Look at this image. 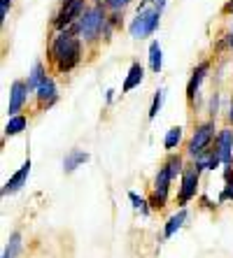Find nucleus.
<instances>
[{
    "label": "nucleus",
    "instance_id": "obj_17",
    "mask_svg": "<svg viewBox=\"0 0 233 258\" xmlns=\"http://www.w3.org/2000/svg\"><path fill=\"white\" fill-rule=\"evenodd\" d=\"M26 126H28V119L24 114H17V116H10V121L5 123V138H14L19 133H24Z\"/></svg>",
    "mask_w": 233,
    "mask_h": 258
},
{
    "label": "nucleus",
    "instance_id": "obj_8",
    "mask_svg": "<svg viewBox=\"0 0 233 258\" xmlns=\"http://www.w3.org/2000/svg\"><path fill=\"white\" fill-rule=\"evenodd\" d=\"M215 149H217V154H219L221 163H224V165H231L233 163V128H224V131L217 133Z\"/></svg>",
    "mask_w": 233,
    "mask_h": 258
},
{
    "label": "nucleus",
    "instance_id": "obj_25",
    "mask_svg": "<svg viewBox=\"0 0 233 258\" xmlns=\"http://www.w3.org/2000/svg\"><path fill=\"white\" fill-rule=\"evenodd\" d=\"M224 200H233V177L226 181V186H224V191L219 196V203H224Z\"/></svg>",
    "mask_w": 233,
    "mask_h": 258
},
{
    "label": "nucleus",
    "instance_id": "obj_7",
    "mask_svg": "<svg viewBox=\"0 0 233 258\" xmlns=\"http://www.w3.org/2000/svg\"><path fill=\"white\" fill-rule=\"evenodd\" d=\"M28 93H30V89L26 82H21V79L12 82V86H10V102H7V114L17 116L24 109L26 100H28Z\"/></svg>",
    "mask_w": 233,
    "mask_h": 258
},
{
    "label": "nucleus",
    "instance_id": "obj_26",
    "mask_svg": "<svg viewBox=\"0 0 233 258\" xmlns=\"http://www.w3.org/2000/svg\"><path fill=\"white\" fill-rule=\"evenodd\" d=\"M217 109H219V93L210 98V119H215L217 116Z\"/></svg>",
    "mask_w": 233,
    "mask_h": 258
},
{
    "label": "nucleus",
    "instance_id": "obj_20",
    "mask_svg": "<svg viewBox=\"0 0 233 258\" xmlns=\"http://www.w3.org/2000/svg\"><path fill=\"white\" fill-rule=\"evenodd\" d=\"M163 165H166V170L170 172V177H173V179H177V174L184 172V161H182V156L173 154V151H170V156L166 158V163H163Z\"/></svg>",
    "mask_w": 233,
    "mask_h": 258
},
{
    "label": "nucleus",
    "instance_id": "obj_3",
    "mask_svg": "<svg viewBox=\"0 0 233 258\" xmlns=\"http://www.w3.org/2000/svg\"><path fill=\"white\" fill-rule=\"evenodd\" d=\"M159 24H161V10L145 7V10H137V17L131 21L128 33H131L133 40H145V37H152L159 30Z\"/></svg>",
    "mask_w": 233,
    "mask_h": 258
},
{
    "label": "nucleus",
    "instance_id": "obj_13",
    "mask_svg": "<svg viewBox=\"0 0 233 258\" xmlns=\"http://www.w3.org/2000/svg\"><path fill=\"white\" fill-rule=\"evenodd\" d=\"M89 154L86 151H82V149H70L68 151V156L63 158V170L66 172H75V170L79 168V165H84V163L89 161Z\"/></svg>",
    "mask_w": 233,
    "mask_h": 258
},
{
    "label": "nucleus",
    "instance_id": "obj_6",
    "mask_svg": "<svg viewBox=\"0 0 233 258\" xmlns=\"http://www.w3.org/2000/svg\"><path fill=\"white\" fill-rule=\"evenodd\" d=\"M198 181H201V170H198L196 165L184 168V172H182V181H179V205H182V207H184L189 200L196 198Z\"/></svg>",
    "mask_w": 233,
    "mask_h": 258
},
{
    "label": "nucleus",
    "instance_id": "obj_21",
    "mask_svg": "<svg viewBox=\"0 0 233 258\" xmlns=\"http://www.w3.org/2000/svg\"><path fill=\"white\" fill-rule=\"evenodd\" d=\"M19 251H21V233H12L3 249V258H17Z\"/></svg>",
    "mask_w": 233,
    "mask_h": 258
},
{
    "label": "nucleus",
    "instance_id": "obj_29",
    "mask_svg": "<svg viewBox=\"0 0 233 258\" xmlns=\"http://www.w3.org/2000/svg\"><path fill=\"white\" fill-rule=\"evenodd\" d=\"M110 26H121V19H119V12H112V17H110Z\"/></svg>",
    "mask_w": 233,
    "mask_h": 258
},
{
    "label": "nucleus",
    "instance_id": "obj_9",
    "mask_svg": "<svg viewBox=\"0 0 233 258\" xmlns=\"http://www.w3.org/2000/svg\"><path fill=\"white\" fill-rule=\"evenodd\" d=\"M30 168H33V163H30V158L21 165V168L17 170V172L10 177V179L5 181V186H3V196H12V193L21 191V188L26 186V181H28V174H30Z\"/></svg>",
    "mask_w": 233,
    "mask_h": 258
},
{
    "label": "nucleus",
    "instance_id": "obj_24",
    "mask_svg": "<svg viewBox=\"0 0 233 258\" xmlns=\"http://www.w3.org/2000/svg\"><path fill=\"white\" fill-rule=\"evenodd\" d=\"M128 3H131V0H103V5L108 7L110 12H121Z\"/></svg>",
    "mask_w": 233,
    "mask_h": 258
},
{
    "label": "nucleus",
    "instance_id": "obj_27",
    "mask_svg": "<svg viewBox=\"0 0 233 258\" xmlns=\"http://www.w3.org/2000/svg\"><path fill=\"white\" fill-rule=\"evenodd\" d=\"M150 205H152V207H154V210H161V207H166V200H163L161 196H156V193H152Z\"/></svg>",
    "mask_w": 233,
    "mask_h": 258
},
{
    "label": "nucleus",
    "instance_id": "obj_5",
    "mask_svg": "<svg viewBox=\"0 0 233 258\" xmlns=\"http://www.w3.org/2000/svg\"><path fill=\"white\" fill-rule=\"evenodd\" d=\"M84 10H86V3H84V0H63L59 14L54 17V28L68 30L84 14Z\"/></svg>",
    "mask_w": 233,
    "mask_h": 258
},
{
    "label": "nucleus",
    "instance_id": "obj_22",
    "mask_svg": "<svg viewBox=\"0 0 233 258\" xmlns=\"http://www.w3.org/2000/svg\"><path fill=\"white\" fill-rule=\"evenodd\" d=\"M128 200H131L133 203V207H135V210H140V214L143 216H147L150 214V200H145L143 196H137V193H128Z\"/></svg>",
    "mask_w": 233,
    "mask_h": 258
},
{
    "label": "nucleus",
    "instance_id": "obj_19",
    "mask_svg": "<svg viewBox=\"0 0 233 258\" xmlns=\"http://www.w3.org/2000/svg\"><path fill=\"white\" fill-rule=\"evenodd\" d=\"M150 68H152V72H161V68H163V51H161V44L156 42H152L150 44Z\"/></svg>",
    "mask_w": 233,
    "mask_h": 258
},
{
    "label": "nucleus",
    "instance_id": "obj_14",
    "mask_svg": "<svg viewBox=\"0 0 233 258\" xmlns=\"http://www.w3.org/2000/svg\"><path fill=\"white\" fill-rule=\"evenodd\" d=\"M170 181H173V177H170V172L166 170V165H163V168H159V172H156V177H154V193H156V196H161L163 200H168Z\"/></svg>",
    "mask_w": 233,
    "mask_h": 258
},
{
    "label": "nucleus",
    "instance_id": "obj_33",
    "mask_svg": "<svg viewBox=\"0 0 233 258\" xmlns=\"http://www.w3.org/2000/svg\"><path fill=\"white\" fill-rule=\"evenodd\" d=\"M226 44H228V47H231V49H233V30H231V35H228V40H226Z\"/></svg>",
    "mask_w": 233,
    "mask_h": 258
},
{
    "label": "nucleus",
    "instance_id": "obj_30",
    "mask_svg": "<svg viewBox=\"0 0 233 258\" xmlns=\"http://www.w3.org/2000/svg\"><path fill=\"white\" fill-rule=\"evenodd\" d=\"M150 3L156 7V10H161V12H163V7H166V3H168V0H150Z\"/></svg>",
    "mask_w": 233,
    "mask_h": 258
},
{
    "label": "nucleus",
    "instance_id": "obj_15",
    "mask_svg": "<svg viewBox=\"0 0 233 258\" xmlns=\"http://www.w3.org/2000/svg\"><path fill=\"white\" fill-rule=\"evenodd\" d=\"M184 221H187V210L182 207V210L175 212V214L166 221V226H163V237H166V240H168V237H173V235L177 233L182 226H184Z\"/></svg>",
    "mask_w": 233,
    "mask_h": 258
},
{
    "label": "nucleus",
    "instance_id": "obj_28",
    "mask_svg": "<svg viewBox=\"0 0 233 258\" xmlns=\"http://www.w3.org/2000/svg\"><path fill=\"white\" fill-rule=\"evenodd\" d=\"M10 5H12V0H0V17H3V21L7 19V10H10Z\"/></svg>",
    "mask_w": 233,
    "mask_h": 258
},
{
    "label": "nucleus",
    "instance_id": "obj_1",
    "mask_svg": "<svg viewBox=\"0 0 233 258\" xmlns=\"http://www.w3.org/2000/svg\"><path fill=\"white\" fill-rule=\"evenodd\" d=\"M52 60L59 72H70L72 68H77L82 60V37L70 28L59 30L52 42Z\"/></svg>",
    "mask_w": 233,
    "mask_h": 258
},
{
    "label": "nucleus",
    "instance_id": "obj_18",
    "mask_svg": "<svg viewBox=\"0 0 233 258\" xmlns=\"http://www.w3.org/2000/svg\"><path fill=\"white\" fill-rule=\"evenodd\" d=\"M182 138H184V128H182V126H173V128H170V131L166 133V138H163V147H166V151L177 149V144L182 142Z\"/></svg>",
    "mask_w": 233,
    "mask_h": 258
},
{
    "label": "nucleus",
    "instance_id": "obj_12",
    "mask_svg": "<svg viewBox=\"0 0 233 258\" xmlns=\"http://www.w3.org/2000/svg\"><path fill=\"white\" fill-rule=\"evenodd\" d=\"M143 79H145V68L140 66V63H133V66L128 68V75H126V79H124L121 93H128V91L137 89V86L143 84Z\"/></svg>",
    "mask_w": 233,
    "mask_h": 258
},
{
    "label": "nucleus",
    "instance_id": "obj_10",
    "mask_svg": "<svg viewBox=\"0 0 233 258\" xmlns=\"http://www.w3.org/2000/svg\"><path fill=\"white\" fill-rule=\"evenodd\" d=\"M208 70H210L208 60H201V63L194 68L192 77H189V84H187V100H189V102L196 100L198 89H201V84H203V79H205V75H208Z\"/></svg>",
    "mask_w": 233,
    "mask_h": 258
},
{
    "label": "nucleus",
    "instance_id": "obj_31",
    "mask_svg": "<svg viewBox=\"0 0 233 258\" xmlns=\"http://www.w3.org/2000/svg\"><path fill=\"white\" fill-rule=\"evenodd\" d=\"M224 14H233V0H228L226 5H224V10H221Z\"/></svg>",
    "mask_w": 233,
    "mask_h": 258
},
{
    "label": "nucleus",
    "instance_id": "obj_11",
    "mask_svg": "<svg viewBox=\"0 0 233 258\" xmlns=\"http://www.w3.org/2000/svg\"><path fill=\"white\" fill-rule=\"evenodd\" d=\"M35 98L37 102H40L42 107H52L56 100H59V93H56V84L52 77H44V82H42L40 86H37L35 91Z\"/></svg>",
    "mask_w": 233,
    "mask_h": 258
},
{
    "label": "nucleus",
    "instance_id": "obj_16",
    "mask_svg": "<svg viewBox=\"0 0 233 258\" xmlns=\"http://www.w3.org/2000/svg\"><path fill=\"white\" fill-rule=\"evenodd\" d=\"M44 77H47V75H44V66H42L40 60H35V63H33V68H30V72H28V79H26V84H28V89L33 91V93H35L37 86L44 82Z\"/></svg>",
    "mask_w": 233,
    "mask_h": 258
},
{
    "label": "nucleus",
    "instance_id": "obj_4",
    "mask_svg": "<svg viewBox=\"0 0 233 258\" xmlns=\"http://www.w3.org/2000/svg\"><path fill=\"white\" fill-rule=\"evenodd\" d=\"M215 119L205 121V123H198L196 131H194V138L189 140V144H187V154L192 158L201 156L203 151H208L210 147H212V142H215Z\"/></svg>",
    "mask_w": 233,
    "mask_h": 258
},
{
    "label": "nucleus",
    "instance_id": "obj_23",
    "mask_svg": "<svg viewBox=\"0 0 233 258\" xmlns=\"http://www.w3.org/2000/svg\"><path fill=\"white\" fill-rule=\"evenodd\" d=\"M161 105H163V89H159V91H156V96H154V100H152L150 114H147L152 121L156 119V114H159V109H161Z\"/></svg>",
    "mask_w": 233,
    "mask_h": 258
},
{
    "label": "nucleus",
    "instance_id": "obj_34",
    "mask_svg": "<svg viewBox=\"0 0 233 258\" xmlns=\"http://www.w3.org/2000/svg\"><path fill=\"white\" fill-rule=\"evenodd\" d=\"M94 3H103V0H94Z\"/></svg>",
    "mask_w": 233,
    "mask_h": 258
},
{
    "label": "nucleus",
    "instance_id": "obj_32",
    "mask_svg": "<svg viewBox=\"0 0 233 258\" xmlns=\"http://www.w3.org/2000/svg\"><path fill=\"white\" fill-rule=\"evenodd\" d=\"M228 123L233 126V102H231V109H228Z\"/></svg>",
    "mask_w": 233,
    "mask_h": 258
},
{
    "label": "nucleus",
    "instance_id": "obj_2",
    "mask_svg": "<svg viewBox=\"0 0 233 258\" xmlns=\"http://www.w3.org/2000/svg\"><path fill=\"white\" fill-rule=\"evenodd\" d=\"M110 24V17H108V7L96 3L84 10V14L70 26L72 33H77L82 37L84 42H96L101 35H105V28Z\"/></svg>",
    "mask_w": 233,
    "mask_h": 258
}]
</instances>
